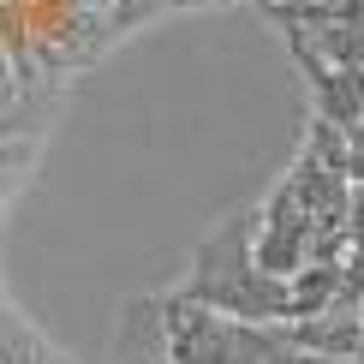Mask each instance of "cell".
<instances>
[{
	"instance_id": "obj_1",
	"label": "cell",
	"mask_w": 364,
	"mask_h": 364,
	"mask_svg": "<svg viewBox=\"0 0 364 364\" xmlns=\"http://www.w3.org/2000/svg\"><path fill=\"white\" fill-rule=\"evenodd\" d=\"M191 299L215 305L239 323H293V281L287 275H269L257 263V209L239 221L215 227L197 251V269H191Z\"/></svg>"
},
{
	"instance_id": "obj_2",
	"label": "cell",
	"mask_w": 364,
	"mask_h": 364,
	"mask_svg": "<svg viewBox=\"0 0 364 364\" xmlns=\"http://www.w3.org/2000/svg\"><path fill=\"white\" fill-rule=\"evenodd\" d=\"M335 233V227H323L316 215H305V203H299L293 191H287V179L275 191H269V203L257 209V263L269 269V275H287L293 281L299 269L311 263L316 239Z\"/></svg>"
},
{
	"instance_id": "obj_3",
	"label": "cell",
	"mask_w": 364,
	"mask_h": 364,
	"mask_svg": "<svg viewBox=\"0 0 364 364\" xmlns=\"http://www.w3.org/2000/svg\"><path fill=\"white\" fill-rule=\"evenodd\" d=\"M114 364H173L168 299H126L114 335Z\"/></svg>"
},
{
	"instance_id": "obj_4",
	"label": "cell",
	"mask_w": 364,
	"mask_h": 364,
	"mask_svg": "<svg viewBox=\"0 0 364 364\" xmlns=\"http://www.w3.org/2000/svg\"><path fill=\"white\" fill-rule=\"evenodd\" d=\"M287 191L305 203V215H316L323 227H353V179L323 168L316 156H299L287 173Z\"/></svg>"
},
{
	"instance_id": "obj_5",
	"label": "cell",
	"mask_w": 364,
	"mask_h": 364,
	"mask_svg": "<svg viewBox=\"0 0 364 364\" xmlns=\"http://www.w3.org/2000/svg\"><path fill=\"white\" fill-rule=\"evenodd\" d=\"M305 78L316 84V114L341 126L364 119V66H305Z\"/></svg>"
},
{
	"instance_id": "obj_6",
	"label": "cell",
	"mask_w": 364,
	"mask_h": 364,
	"mask_svg": "<svg viewBox=\"0 0 364 364\" xmlns=\"http://www.w3.org/2000/svg\"><path fill=\"white\" fill-rule=\"evenodd\" d=\"M341 281H346V263H305L293 275V311L299 316H316L341 299Z\"/></svg>"
},
{
	"instance_id": "obj_7",
	"label": "cell",
	"mask_w": 364,
	"mask_h": 364,
	"mask_svg": "<svg viewBox=\"0 0 364 364\" xmlns=\"http://www.w3.org/2000/svg\"><path fill=\"white\" fill-rule=\"evenodd\" d=\"M305 156H316L323 168H335V173L353 179V126H341V119L316 114L311 132H305Z\"/></svg>"
},
{
	"instance_id": "obj_8",
	"label": "cell",
	"mask_w": 364,
	"mask_h": 364,
	"mask_svg": "<svg viewBox=\"0 0 364 364\" xmlns=\"http://www.w3.org/2000/svg\"><path fill=\"white\" fill-rule=\"evenodd\" d=\"M6 364H48V346H42L18 316H6Z\"/></svg>"
},
{
	"instance_id": "obj_9",
	"label": "cell",
	"mask_w": 364,
	"mask_h": 364,
	"mask_svg": "<svg viewBox=\"0 0 364 364\" xmlns=\"http://www.w3.org/2000/svg\"><path fill=\"white\" fill-rule=\"evenodd\" d=\"M353 186H364V119L353 126Z\"/></svg>"
},
{
	"instance_id": "obj_10",
	"label": "cell",
	"mask_w": 364,
	"mask_h": 364,
	"mask_svg": "<svg viewBox=\"0 0 364 364\" xmlns=\"http://www.w3.org/2000/svg\"><path fill=\"white\" fill-rule=\"evenodd\" d=\"M353 239H364V186H353Z\"/></svg>"
},
{
	"instance_id": "obj_11",
	"label": "cell",
	"mask_w": 364,
	"mask_h": 364,
	"mask_svg": "<svg viewBox=\"0 0 364 364\" xmlns=\"http://www.w3.org/2000/svg\"><path fill=\"white\" fill-rule=\"evenodd\" d=\"M269 12H299V6H328V0H263Z\"/></svg>"
},
{
	"instance_id": "obj_12",
	"label": "cell",
	"mask_w": 364,
	"mask_h": 364,
	"mask_svg": "<svg viewBox=\"0 0 364 364\" xmlns=\"http://www.w3.org/2000/svg\"><path fill=\"white\" fill-rule=\"evenodd\" d=\"M299 353H305V346H299ZM299 364H364V358H335V353H305Z\"/></svg>"
},
{
	"instance_id": "obj_13",
	"label": "cell",
	"mask_w": 364,
	"mask_h": 364,
	"mask_svg": "<svg viewBox=\"0 0 364 364\" xmlns=\"http://www.w3.org/2000/svg\"><path fill=\"white\" fill-rule=\"evenodd\" d=\"M48 364H66V358H60V353H48Z\"/></svg>"
}]
</instances>
